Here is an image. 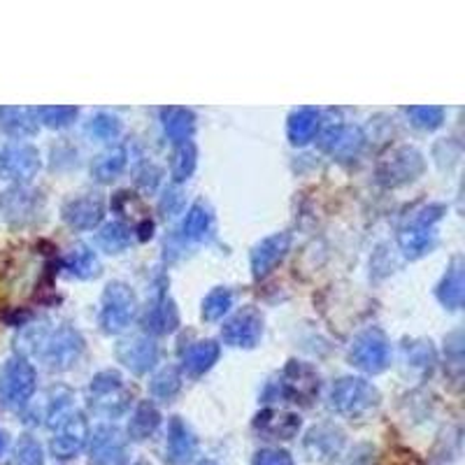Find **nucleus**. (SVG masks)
Listing matches in <instances>:
<instances>
[{"instance_id": "obj_1", "label": "nucleus", "mask_w": 465, "mask_h": 465, "mask_svg": "<svg viewBox=\"0 0 465 465\" xmlns=\"http://www.w3.org/2000/svg\"><path fill=\"white\" fill-rule=\"evenodd\" d=\"M23 354L40 358L51 370H68L80 361L84 340L70 326H31L19 338Z\"/></svg>"}, {"instance_id": "obj_2", "label": "nucleus", "mask_w": 465, "mask_h": 465, "mask_svg": "<svg viewBox=\"0 0 465 465\" xmlns=\"http://www.w3.org/2000/svg\"><path fill=\"white\" fill-rule=\"evenodd\" d=\"M444 212H447L444 205H426L400 228L398 242H400V250L408 259H419L431 250L433 242H435V226L440 224Z\"/></svg>"}, {"instance_id": "obj_3", "label": "nucleus", "mask_w": 465, "mask_h": 465, "mask_svg": "<svg viewBox=\"0 0 465 465\" xmlns=\"http://www.w3.org/2000/svg\"><path fill=\"white\" fill-rule=\"evenodd\" d=\"M131 405V391L126 389L119 373L105 370L98 373L89 384V408L101 417H121Z\"/></svg>"}, {"instance_id": "obj_4", "label": "nucleus", "mask_w": 465, "mask_h": 465, "mask_svg": "<svg viewBox=\"0 0 465 465\" xmlns=\"http://www.w3.org/2000/svg\"><path fill=\"white\" fill-rule=\"evenodd\" d=\"M35 368L26 358H10L0 368V405L7 409H22L35 393Z\"/></svg>"}, {"instance_id": "obj_5", "label": "nucleus", "mask_w": 465, "mask_h": 465, "mask_svg": "<svg viewBox=\"0 0 465 465\" xmlns=\"http://www.w3.org/2000/svg\"><path fill=\"white\" fill-rule=\"evenodd\" d=\"M137 314L136 291L124 282H110L102 291L101 326L105 333H119Z\"/></svg>"}, {"instance_id": "obj_6", "label": "nucleus", "mask_w": 465, "mask_h": 465, "mask_svg": "<svg viewBox=\"0 0 465 465\" xmlns=\"http://www.w3.org/2000/svg\"><path fill=\"white\" fill-rule=\"evenodd\" d=\"M380 400V393L370 382L358 380V377H342L330 389V408L338 415L356 417L365 409L374 408Z\"/></svg>"}, {"instance_id": "obj_7", "label": "nucleus", "mask_w": 465, "mask_h": 465, "mask_svg": "<svg viewBox=\"0 0 465 465\" xmlns=\"http://www.w3.org/2000/svg\"><path fill=\"white\" fill-rule=\"evenodd\" d=\"M317 391H319L317 373H314L312 368H307L305 364L294 361V364H289L286 368H284L282 377H279L275 384L268 386L266 398L275 393V396L282 398V400H289V403H298V400L307 403V400H310Z\"/></svg>"}, {"instance_id": "obj_8", "label": "nucleus", "mask_w": 465, "mask_h": 465, "mask_svg": "<svg viewBox=\"0 0 465 465\" xmlns=\"http://www.w3.org/2000/svg\"><path fill=\"white\" fill-rule=\"evenodd\" d=\"M40 171V154L33 145L10 142L0 149V177L12 182H31Z\"/></svg>"}, {"instance_id": "obj_9", "label": "nucleus", "mask_w": 465, "mask_h": 465, "mask_svg": "<svg viewBox=\"0 0 465 465\" xmlns=\"http://www.w3.org/2000/svg\"><path fill=\"white\" fill-rule=\"evenodd\" d=\"M389 356H391L389 340L377 329L365 330V333L358 335L356 340L352 342V349H349L352 364L368 374H380L382 370H386Z\"/></svg>"}, {"instance_id": "obj_10", "label": "nucleus", "mask_w": 465, "mask_h": 465, "mask_svg": "<svg viewBox=\"0 0 465 465\" xmlns=\"http://www.w3.org/2000/svg\"><path fill=\"white\" fill-rule=\"evenodd\" d=\"M421 172H424V159L412 147L396 149L377 168V177L384 187H403L408 182H415Z\"/></svg>"}, {"instance_id": "obj_11", "label": "nucleus", "mask_w": 465, "mask_h": 465, "mask_svg": "<svg viewBox=\"0 0 465 465\" xmlns=\"http://www.w3.org/2000/svg\"><path fill=\"white\" fill-rule=\"evenodd\" d=\"M57 433L51 437V454L61 461L77 456L89 440V424L80 412H68L57 426Z\"/></svg>"}, {"instance_id": "obj_12", "label": "nucleus", "mask_w": 465, "mask_h": 465, "mask_svg": "<svg viewBox=\"0 0 465 465\" xmlns=\"http://www.w3.org/2000/svg\"><path fill=\"white\" fill-rule=\"evenodd\" d=\"M263 335V319L256 312L254 307H247L235 317H231L224 324L222 338L228 347H238V349H254L261 342Z\"/></svg>"}, {"instance_id": "obj_13", "label": "nucleus", "mask_w": 465, "mask_h": 465, "mask_svg": "<svg viewBox=\"0 0 465 465\" xmlns=\"http://www.w3.org/2000/svg\"><path fill=\"white\" fill-rule=\"evenodd\" d=\"M365 145V136L361 133V128L356 126H333L324 136L319 137V147L321 152H326L329 156L333 159H340V161H349L354 156H358V152L364 149Z\"/></svg>"}, {"instance_id": "obj_14", "label": "nucleus", "mask_w": 465, "mask_h": 465, "mask_svg": "<svg viewBox=\"0 0 465 465\" xmlns=\"http://www.w3.org/2000/svg\"><path fill=\"white\" fill-rule=\"evenodd\" d=\"M117 358L136 374H145L159 364V345L152 338L136 335L117 347Z\"/></svg>"}, {"instance_id": "obj_15", "label": "nucleus", "mask_w": 465, "mask_h": 465, "mask_svg": "<svg viewBox=\"0 0 465 465\" xmlns=\"http://www.w3.org/2000/svg\"><path fill=\"white\" fill-rule=\"evenodd\" d=\"M105 203L98 193H86L63 205V219L75 231H92L102 222Z\"/></svg>"}, {"instance_id": "obj_16", "label": "nucleus", "mask_w": 465, "mask_h": 465, "mask_svg": "<svg viewBox=\"0 0 465 465\" xmlns=\"http://www.w3.org/2000/svg\"><path fill=\"white\" fill-rule=\"evenodd\" d=\"M289 247V232H275V235H270V238L261 240V242L256 244L254 251H251V273H254V277L263 279L266 275L273 273L275 266H279L284 256H286Z\"/></svg>"}, {"instance_id": "obj_17", "label": "nucleus", "mask_w": 465, "mask_h": 465, "mask_svg": "<svg viewBox=\"0 0 465 465\" xmlns=\"http://www.w3.org/2000/svg\"><path fill=\"white\" fill-rule=\"evenodd\" d=\"M124 437L114 426H98L92 435L89 463L92 465H121L124 461Z\"/></svg>"}, {"instance_id": "obj_18", "label": "nucleus", "mask_w": 465, "mask_h": 465, "mask_svg": "<svg viewBox=\"0 0 465 465\" xmlns=\"http://www.w3.org/2000/svg\"><path fill=\"white\" fill-rule=\"evenodd\" d=\"M168 461L172 465H187L193 461V456L198 454V440L189 428V424L180 417H172L171 426H168Z\"/></svg>"}, {"instance_id": "obj_19", "label": "nucleus", "mask_w": 465, "mask_h": 465, "mask_svg": "<svg viewBox=\"0 0 465 465\" xmlns=\"http://www.w3.org/2000/svg\"><path fill=\"white\" fill-rule=\"evenodd\" d=\"M345 437L333 426H319L312 428L305 440V452L310 461H329L340 454Z\"/></svg>"}, {"instance_id": "obj_20", "label": "nucleus", "mask_w": 465, "mask_h": 465, "mask_svg": "<svg viewBox=\"0 0 465 465\" xmlns=\"http://www.w3.org/2000/svg\"><path fill=\"white\" fill-rule=\"evenodd\" d=\"M219 361V345L215 340H198L182 352V368L191 377H200Z\"/></svg>"}, {"instance_id": "obj_21", "label": "nucleus", "mask_w": 465, "mask_h": 465, "mask_svg": "<svg viewBox=\"0 0 465 465\" xmlns=\"http://www.w3.org/2000/svg\"><path fill=\"white\" fill-rule=\"evenodd\" d=\"M0 128L10 137H29L38 133V110L0 108Z\"/></svg>"}, {"instance_id": "obj_22", "label": "nucleus", "mask_w": 465, "mask_h": 465, "mask_svg": "<svg viewBox=\"0 0 465 465\" xmlns=\"http://www.w3.org/2000/svg\"><path fill=\"white\" fill-rule=\"evenodd\" d=\"M463 261L454 259L452 266L447 268L443 282L437 284V301L443 303L444 307H449V310H459V307L463 305Z\"/></svg>"}, {"instance_id": "obj_23", "label": "nucleus", "mask_w": 465, "mask_h": 465, "mask_svg": "<svg viewBox=\"0 0 465 465\" xmlns=\"http://www.w3.org/2000/svg\"><path fill=\"white\" fill-rule=\"evenodd\" d=\"M63 268L77 279H92L101 275V261L86 244H75L73 250L63 256Z\"/></svg>"}, {"instance_id": "obj_24", "label": "nucleus", "mask_w": 465, "mask_h": 465, "mask_svg": "<svg viewBox=\"0 0 465 465\" xmlns=\"http://www.w3.org/2000/svg\"><path fill=\"white\" fill-rule=\"evenodd\" d=\"M256 428L277 440H291L301 428V417L289 412H263L256 417Z\"/></svg>"}, {"instance_id": "obj_25", "label": "nucleus", "mask_w": 465, "mask_h": 465, "mask_svg": "<svg viewBox=\"0 0 465 465\" xmlns=\"http://www.w3.org/2000/svg\"><path fill=\"white\" fill-rule=\"evenodd\" d=\"M319 124H321V117H319L317 110L312 108H301L295 110L289 117V126H286V133H289L291 145H307L312 140L319 131Z\"/></svg>"}, {"instance_id": "obj_26", "label": "nucleus", "mask_w": 465, "mask_h": 465, "mask_svg": "<svg viewBox=\"0 0 465 465\" xmlns=\"http://www.w3.org/2000/svg\"><path fill=\"white\" fill-rule=\"evenodd\" d=\"M161 117H163L165 136L171 137L172 142H177V145L189 142V137L193 136V128H196V117H193L191 110L165 108Z\"/></svg>"}, {"instance_id": "obj_27", "label": "nucleus", "mask_w": 465, "mask_h": 465, "mask_svg": "<svg viewBox=\"0 0 465 465\" xmlns=\"http://www.w3.org/2000/svg\"><path fill=\"white\" fill-rule=\"evenodd\" d=\"M145 324L152 333H172L180 324V314H177L175 303L168 298V295H161L159 301L154 303L152 310H149Z\"/></svg>"}, {"instance_id": "obj_28", "label": "nucleus", "mask_w": 465, "mask_h": 465, "mask_svg": "<svg viewBox=\"0 0 465 465\" xmlns=\"http://www.w3.org/2000/svg\"><path fill=\"white\" fill-rule=\"evenodd\" d=\"M159 424H161L159 409L154 408L149 400H145V403L137 405L136 412H133V417H131V421H128V437L136 440V443H140V440H147V437L152 435L156 428H159Z\"/></svg>"}, {"instance_id": "obj_29", "label": "nucleus", "mask_w": 465, "mask_h": 465, "mask_svg": "<svg viewBox=\"0 0 465 465\" xmlns=\"http://www.w3.org/2000/svg\"><path fill=\"white\" fill-rule=\"evenodd\" d=\"M126 168V149L112 147L108 152H102L92 165V175L98 182H112L124 172Z\"/></svg>"}, {"instance_id": "obj_30", "label": "nucleus", "mask_w": 465, "mask_h": 465, "mask_svg": "<svg viewBox=\"0 0 465 465\" xmlns=\"http://www.w3.org/2000/svg\"><path fill=\"white\" fill-rule=\"evenodd\" d=\"M212 231V212L205 203H196L187 212V219L182 224L184 238L189 240H205Z\"/></svg>"}, {"instance_id": "obj_31", "label": "nucleus", "mask_w": 465, "mask_h": 465, "mask_svg": "<svg viewBox=\"0 0 465 465\" xmlns=\"http://www.w3.org/2000/svg\"><path fill=\"white\" fill-rule=\"evenodd\" d=\"M133 240V231L124 222H110L98 232V244L110 254H119L124 251Z\"/></svg>"}, {"instance_id": "obj_32", "label": "nucleus", "mask_w": 465, "mask_h": 465, "mask_svg": "<svg viewBox=\"0 0 465 465\" xmlns=\"http://www.w3.org/2000/svg\"><path fill=\"white\" fill-rule=\"evenodd\" d=\"M409 124L421 128V131H435L444 121V110L437 105H415V108H405Z\"/></svg>"}, {"instance_id": "obj_33", "label": "nucleus", "mask_w": 465, "mask_h": 465, "mask_svg": "<svg viewBox=\"0 0 465 465\" xmlns=\"http://www.w3.org/2000/svg\"><path fill=\"white\" fill-rule=\"evenodd\" d=\"M196 159H198V152H196V145H193V142H184V145L177 147L171 165L172 180H175L177 184L184 182V180H189V177L193 175V171H196Z\"/></svg>"}, {"instance_id": "obj_34", "label": "nucleus", "mask_w": 465, "mask_h": 465, "mask_svg": "<svg viewBox=\"0 0 465 465\" xmlns=\"http://www.w3.org/2000/svg\"><path fill=\"white\" fill-rule=\"evenodd\" d=\"M182 389V374L177 368H163L154 374L152 380V396L159 400H171Z\"/></svg>"}, {"instance_id": "obj_35", "label": "nucleus", "mask_w": 465, "mask_h": 465, "mask_svg": "<svg viewBox=\"0 0 465 465\" xmlns=\"http://www.w3.org/2000/svg\"><path fill=\"white\" fill-rule=\"evenodd\" d=\"M231 307L232 294L228 289H224V286H219V289L210 291L207 298L203 301V319L205 321H219Z\"/></svg>"}, {"instance_id": "obj_36", "label": "nucleus", "mask_w": 465, "mask_h": 465, "mask_svg": "<svg viewBox=\"0 0 465 465\" xmlns=\"http://www.w3.org/2000/svg\"><path fill=\"white\" fill-rule=\"evenodd\" d=\"M86 133L102 142L114 140V137H119V133H121V121L117 119L114 114L101 112V114H96L92 121H89V126H86Z\"/></svg>"}, {"instance_id": "obj_37", "label": "nucleus", "mask_w": 465, "mask_h": 465, "mask_svg": "<svg viewBox=\"0 0 465 465\" xmlns=\"http://www.w3.org/2000/svg\"><path fill=\"white\" fill-rule=\"evenodd\" d=\"M77 114H80V110L73 108V105H54V108L38 110V117L49 128H63V126L73 124L77 119Z\"/></svg>"}, {"instance_id": "obj_38", "label": "nucleus", "mask_w": 465, "mask_h": 465, "mask_svg": "<svg viewBox=\"0 0 465 465\" xmlns=\"http://www.w3.org/2000/svg\"><path fill=\"white\" fill-rule=\"evenodd\" d=\"M14 465H45V456H42L40 444L35 443L33 437L23 435L19 440L17 449H14Z\"/></svg>"}, {"instance_id": "obj_39", "label": "nucleus", "mask_w": 465, "mask_h": 465, "mask_svg": "<svg viewBox=\"0 0 465 465\" xmlns=\"http://www.w3.org/2000/svg\"><path fill=\"white\" fill-rule=\"evenodd\" d=\"M159 207L165 216L180 215V212H182V207H184V193L180 191L177 187L168 189V191L163 193V198H161Z\"/></svg>"}, {"instance_id": "obj_40", "label": "nucleus", "mask_w": 465, "mask_h": 465, "mask_svg": "<svg viewBox=\"0 0 465 465\" xmlns=\"http://www.w3.org/2000/svg\"><path fill=\"white\" fill-rule=\"evenodd\" d=\"M254 465H295L289 452L284 449H263L254 456Z\"/></svg>"}, {"instance_id": "obj_41", "label": "nucleus", "mask_w": 465, "mask_h": 465, "mask_svg": "<svg viewBox=\"0 0 465 465\" xmlns=\"http://www.w3.org/2000/svg\"><path fill=\"white\" fill-rule=\"evenodd\" d=\"M159 177H161L159 168H145V171L140 172V177H137V182H140L145 189H154L156 184H159Z\"/></svg>"}, {"instance_id": "obj_42", "label": "nucleus", "mask_w": 465, "mask_h": 465, "mask_svg": "<svg viewBox=\"0 0 465 465\" xmlns=\"http://www.w3.org/2000/svg\"><path fill=\"white\" fill-rule=\"evenodd\" d=\"M152 222H145V224H142V228H140V238L142 240H147V238H152Z\"/></svg>"}, {"instance_id": "obj_43", "label": "nucleus", "mask_w": 465, "mask_h": 465, "mask_svg": "<svg viewBox=\"0 0 465 465\" xmlns=\"http://www.w3.org/2000/svg\"><path fill=\"white\" fill-rule=\"evenodd\" d=\"M5 449H7V433L0 431V456L5 454Z\"/></svg>"}, {"instance_id": "obj_44", "label": "nucleus", "mask_w": 465, "mask_h": 465, "mask_svg": "<svg viewBox=\"0 0 465 465\" xmlns=\"http://www.w3.org/2000/svg\"><path fill=\"white\" fill-rule=\"evenodd\" d=\"M200 465H216V463H212V461H205V463H200Z\"/></svg>"}]
</instances>
